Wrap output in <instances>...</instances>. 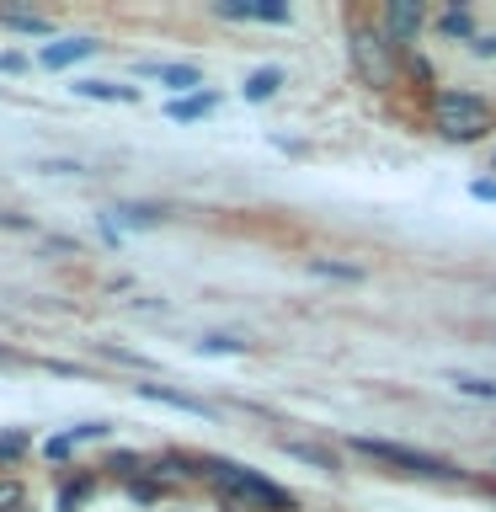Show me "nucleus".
<instances>
[{
    "label": "nucleus",
    "instance_id": "1",
    "mask_svg": "<svg viewBox=\"0 0 496 512\" xmlns=\"http://www.w3.org/2000/svg\"><path fill=\"white\" fill-rule=\"evenodd\" d=\"M208 475H214L219 496L235 512H294V496L283 486H272L267 475L246 470V464H208Z\"/></svg>",
    "mask_w": 496,
    "mask_h": 512
},
{
    "label": "nucleus",
    "instance_id": "2",
    "mask_svg": "<svg viewBox=\"0 0 496 512\" xmlns=\"http://www.w3.org/2000/svg\"><path fill=\"white\" fill-rule=\"evenodd\" d=\"M432 128L454 144L486 139L491 134V102H480L470 91H438L432 96Z\"/></svg>",
    "mask_w": 496,
    "mask_h": 512
},
{
    "label": "nucleus",
    "instance_id": "3",
    "mask_svg": "<svg viewBox=\"0 0 496 512\" xmlns=\"http://www.w3.org/2000/svg\"><path fill=\"white\" fill-rule=\"evenodd\" d=\"M347 59H352V70L363 75V86H374V91L395 86V43L384 38L379 27L352 22L347 27Z\"/></svg>",
    "mask_w": 496,
    "mask_h": 512
},
{
    "label": "nucleus",
    "instance_id": "4",
    "mask_svg": "<svg viewBox=\"0 0 496 512\" xmlns=\"http://www.w3.org/2000/svg\"><path fill=\"white\" fill-rule=\"evenodd\" d=\"M352 448L379 464H395L406 475H427V480H459V470L438 454H422V448H406V443H384V438H352Z\"/></svg>",
    "mask_w": 496,
    "mask_h": 512
},
{
    "label": "nucleus",
    "instance_id": "5",
    "mask_svg": "<svg viewBox=\"0 0 496 512\" xmlns=\"http://www.w3.org/2000/svg\"><path fill=\"white\" fill-rule=\"evenodd\" d=\"M422 22H427V11L416 6V0H390V6H384V27L379 32L400 48V43H411L416 32H422Z\"/></svg>",
    "mask_w": 496,
    "mask_h": 512
},
{
    "label": "nucleus",
    "instance_id": "6",
    "mask_svg": "<svg viewBox=\"0 0 496 512\" xmlns=\"http://www.w3.org/2000/svg\"><path fill=\"white\" fill-rule=\"evenodd\" d=\"M219 16L230 22H288V6L283 0H219Z\"/></svg>",
    "mask_w": 496,
    "mask_h": 512
},
{
    "label": "nucleus",
    "instance_id": "7",
    "mask_svg": "<svg viewBox=\"0 0 496 512\" xmlns=\"http://www.w3.org/2000/svg\"><path fill=\"white\" fill-rule=\"evenodd\" d=\"M139 70H144V75H155V80H160V86H171V91H182V96H192V91H198V86H203V75H198V70H192V64H139Z\"/></svg>",
    "mask_w": 496,
    "mask_h": 512
},
{
    "label": "nucleus",
    "instance_id": "8",
    "mask_svg": "<svg viewBox=\"0 0 496 512\" xmlns=\"http://www.w3.org/2000/svg\"><path fill=\"white\" fill-rule=\"evenodd\" d=\"M144 400H155V406H171V411H187V416H214V406H203V400H192L182 390H166V384H139Z\"/></svg>",
    "mask_w": 496,
    "mask_h": 512
},
{
    "label": "nucleus",
    "instance_id": "9",
    "mask_svg": "<svg viewBox=\"0 0 496 512\" xmlns=\"http://www.w3.org/2000/svg\"><path fill=\"white\" fill-rule=\"evenodd\" d=\"M91 54H96L91 38H64V43H48L43 48V64H48V70H70V64L91 59Z\"/></svg>",
    "mask_w": 496,
    "mask_h": 512
},
{
    "label": "nucleus",
    "instance_id": "10",
    "mask_svg": "<svg viewBox=\"0 0 496 512\" xmlns=\"http://www.w3.org/2000/svg\"><path fill=\"white\" fill-rule=\"evenodd\" d=\"M214 107H219V96H214V91H192V96H176L166 112H171L176 123H198V118H208Z\"/></svg>",
    "mask_w": 496,
    "mask_h": 512
},
{
    "label": "nucleus",
    "instance_id": "11",
    "mask_svg": "<svg viewBox=\"0 0 496 512\" xmlns=\"http://www.w3.org/2000/svg\"><path fill=\"white\" fill-rule=\"evenodd\" d=\"M80 96H91V102H139L134 86H112V80H80L75 86Z\"/></svg>",
    "mask_w": 496,
    "mask_h": 512
},
{
    "label": "nucleus",
    "instance_id": "12",
    "mask_svg": "<svg viewBox=\"0 0 496 512\" xmlns=\"http://www.w3.org/2000/svg\"><path fill=\"white\" fill-rule=\"evenodd\" d=\"M310 272L315 278H336V283H358L363 278L358 262H331V256H310Z\"/></svg>",
    "mask_w": 496,
    "mask_h": 512
},
{
    "label": "nucleus",
    "instance_id": "13",
    "mask_svg": "<svg viewBox=\"0 0 496 512\" xmlns=\"http://www.w3.org/2000/svg\"><path fill=\"white\" fill-rule=\"evenodd\" d=\"M288 454H294L299 464H315V470H326V475H336V454H326V448H315V443H283Z\"/></svg>",
    "mask_w": 496,
    "mask_h": 512
},
{
    "label": "nucleus",
    "instance_id": "14",
    "mask_svg": "<svg viewBox=\"0 0 496 512\" xmlns=\"http://www.w3.org/2000/svg\"><path fill=\"white\" fill-rule=\"evenodd\" d=\"M0 22L6 27H16V32H32V38H48V16H32V11H0Z\"/></svg>",
    "mask_w": 496,
    "mask_h": 512
},
{
    "label": "nucleus",
    "instance_id": "15",
    "mask_svg": "<svg viewBox=\"0 0 496 512\" xmlns=\"http://www.w3.org/2000/svg\"><path fill=\"white\" fill-rule=\"evenodd\" d=\"M278 86H283V70H256V75L246 80V102H267Z\"/></svg>",
    "mask_w": 496,
    "mask_h": 512
},
{
    "label": "nucleus",
    "instance_id": "16",
    "mask_svg": "<svg viewBox=\"0 0 496 512\" xmlns=\"http://www.w3.org/2000/svg\"><path fill=\"white\" fill-rule=\"evenodd\" d=\"M454 390H459V395H480V400H496V384H491V379H470V374H454Z\"/></svg>",
    "mask_w": 496,
    "mask_h": 512
},
{
    "label": "nucleus",
    "instance_id": "17",
    "mask_svg": "<svg viewBox=\"0 0 496 512\" xmlns=\"http://www.w3.org/2000/svg\"><path fill=\"white\" fill-rule=\"evenodd\" d=\"M438 27H443V32H454V38H470V43L480 38V32L470 27V16H464V11H448V16H438Z\"/></svg>",
    "mask_w": 496,
    "mask_h": 512
},
{
    "label": "nucleus",
    "instance_id": "18",
    "mask_svg": "<svg viewBox=\"0 0 496 512\" xmlns=\"http://www.w3.org/2000/svg\"><path fill=\"white\" fill-rule=\"evenodd\" d=\"M22 502H27V491L16 480H0V512H22Z\"/></svg>",
    "mask_w": 496,
    "mask_h": 512
},
{
    "label": "nucleus",
    "instance_id": "19",
    "mask_svg": "<svg viewBox=\"0 0 496 512\" xmlns=\"http://www.w3.org/2000/svg\"><path fill=\"white\" fill-rule=\"evenodd\" d=\"M118 219H123V224H155L160 214H155V208H139V203H128V208H118Z\"/></svg>",
    "mask_w": 496,
    "mask_h": 512
},
{
    "label": "nucleus",
    "instance_id": "20",
    "mask_svg": "<svg viewBox=\"0 0 496 512\" xmlns=\"http://www.w3.org/2000/svg\"><path fill=\"white\" fill-rule=\"evenodd\" d=\"M246 342H235V336H203L198 342V352H240Z\"/></svg>",
    "mask_w": 496,
    "mask_h": 512
},
{
    "label": "nucleus",
    "instance_id": "21",
    "mask_svg": "<svg viewBox=\"0 0 496 512\" xmlns=\"http://www.w3.org/2000/svg\"><path fill=\"white\" fill-rule=\"evenodd\" d=\"M75 448V432H59V438H48V459H64Z\"/></svg>",
    "mask_w": 496,
    "mask_h": 512
},
{
    "label": "nucleus",
    "instance_id": "22",
    "mask_svg": "<svg viewBox=\"0 0 496 512\" xmlns=\"http://www.w3.org/2000/svg\"><path fill=\"white\" fill-rule=\"evenodd\" d=\"M27 448V432H11V438H0V459H16Z\"/></svg>",
    "mask_w": 496,
    "mask_h": 512
},
{
    "label": "nucleus",
    "instance_id": "23",
    "mask_svg": "<svg viewBox=\"0 0 496 512\" xmlns=\"http://www.w3.org/2000/svg\"><path fill=\"white\" fill-rule=\"evenodd\" d=\"M470 198H480V203H496V176H486V182H470Z\"/></svg>",
    "mask_w": 496,
    "mask_h": 512
}]
</instances>
